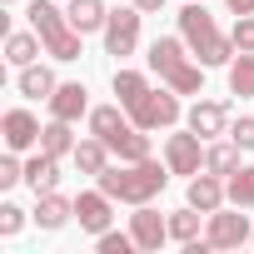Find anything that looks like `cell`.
Instances as JSON below:
<instances>
[{"mask_svg": "<svg viewBox=\"0 0 254 254\" xmlns=\"http://www.w3.org/2000/svg\"><path fill=\"white\" fill-rule=\"evenodd\" d=\"M65 15H70V25H75L80 35H95V30H105V20H110L105 0H65Z\"/></svg>", "mask_w": 254, "mask_h": 254, "instance_id": "2e32d148", "label": "cell"}, {"mask_svg": "<svg viewBox=\"0 0 254 254\" xmlns=\"http://www.w3.org/2000/svg\"><path fill=\"white\" fill-rule=\"evenodd\" d=\"M130 5H140L145 15H155V10H165V0H130Z\"/></svg>", "mask_w": 254, "mask_h": 254, "instance_id": "836d02e7", "label": "cell"}, {"mask_svg": "<svg viewBox=\"0 0 254 254\" xmlns=\"http://www.w3.org/2000/svg\"><path fill=\"white\" fill-rule=\"evenodd\" d=\"M224 199H229V190H224V175H214V170H204V175H190V204H194L199 214H214Z\"/></svg>", "mask_w": 254, "mask_h": 254, "instance_id": "5bb4252c", "label": "cell"}, {"mask_svg": "<svg viewBox=\"0 0 254 254\" xmlns=\"http://www.w3.org/2000/svg\"><path fill=\"white\" fill-rule=\"evenodd\" d=\"M70 214H75V199H65L60 190L40 194V204H35V224H40V229H65Z\"/></svg>", "mask_w": 254, "mask_h": 254, "instance_id": "ffe728a7", "label": "cell"}, {"mask_svg": "<svg viewBox=\"0 0 254 254\" xmlns=\"http://www.w3.org/2000/svg\"><path fill=\"white\" fill-rule=\"evenodd\" d=\"M40 130L45 125L30 115V110H5V120H0V135H5V150H35L40 145Z\"/></svg>", "mask_w": 254, "mask_h": 254, "instance_id": "30bf717a", "label": "cell"}, {"mask_svg": "<svg viewBox=\"0 0 254 254\" xmlns=\"http://www.w3.org/2000/svg\"><path fill=\"white\" fill-rule=\"evenodd\" d=\"M140 5H120V10H110V20H105V55H115V60H125V55H135V45H140Z\"/></svg>", "mask_w": 254, "mask_h": 254, "instance_id": "52a82bcc", "label": "cell"}, {"mask_svg": "<svg viewBox=\"0 0 254 254\" xmlns=\"http://www.w3.org/2000/svg\"><path fill=\"white\" fill-rule=\"evenodd\" d=\"M130 249H140V244H135V234H115V229H105V234H100V254H130Z\"/></svg>", "mask_w": 254, "mask_h": 254, "instance_id": "f1b7e54d", "label": "cell"}, {"mask_svg": "<svg viewBox=\"0 0 254 254\" xmlns=\"http://www.w3.org/2000/svg\"><path fill=\"white\" fill-rule=\"evenodd\" d=\"M170 239H180V244L199 239V209H194V204H185V209L170 214Z\"/></svg>", "mask_w": 254, "mask_h": 254, "instance_id": "4316f807", "label": "cell"}, {"mask_svg": "<svg viewBox=\"0 0 254 254\" xmlns=\"http://www.w3.org/2000/svg\"><path fill=\"white\" fill-rule=\"evenodd\" d=\"M110 85H115V95H120V105H125V110H130L140 95H150V80H145L140 70H115V80H110Z\"/></svg>", "mask_w": 254, "mask_h": 254, "instance_id": "484cf974", "label": "cell"}, {"mask_svg": "<svg viewBox=\"0 0 254 254\" xmlns=\"http://www.w3.org/2000/svg\"><path fill=\"white\" fill-rule=\"evenodd\" d=\"M204 170H214V175H224V180H229V175L239 170V145H234V140L209 145V150H204Z\"/></svg>", "mask_w": 254, "mask_h": 254, "instance_id": "cb8c5ba5", "label": "cell"}, {"mask_svg": "<svg viewBox=\"0 0 254 254\" xmlns=\"http://www.w3.org/2000/svg\"><path fill=\"white\" fill-rule=\"evenodd\" d=\"M25 185L35 190V199H40V194H50V190L60 185V160H55V155H45V150H40L35 160H25Z\"/></svg>", "mask_w": 254, "mask_h": 254, "instance_id": "d6986e66", "label": "cell"}, {"mask_svg": "<svg viewBox=\"0 0 254 254\" xmlns=\"http://www.w3.org/2000/svg\"><path fill=\"white\" fill-rule=\"evenodd\" d=\"M229 140H234L239 150H254V115H239V120L229 125Z\"/></svg>", "mask_w": 254, "mask_h": 254, "instance_id": "4dcf8cb0", "label": "cell"}, {"mask_svg": "<svg viewBox=\"0 0 254 254\" xmlns=\"http://www.w3.org/2000/svg\"><path fill=\"white\" fill-rule=\"evenodd\" d=\"M180 35H185V45L194 50V60L209 70V65H229L239 50H234V40L229 35H219V25H214V15L204 10V0H185V10H180Z\"/></svg>", "mask_w": 254, "mask_h": 254, "instance_id": "7a4b0ae2", "label": "cell"}, {"mask_svg": "<svg viewBox=\"0 0 254 254\" xmlns=\"http://www.w3.org/2000/svg\"><path fill=\"white\" fill-rule=\"evenodd\" d=\"M30 25H35V35L45 40V55H55V60H80V30L70 25V15L55 5V0H30Z\"/></svg>", "mask_w": 254, "mask_h": 254, "instance_id": "5b68a950", "label": "cell"}, {"mask_svg": "<svg viewBox=\"0 0 254 254\" xmlns=\"http://www.w3.org/2000/svg\"><path fill=\"white\" fill-rule=\"evenodd\" d=\"M170 175H175V170L150 155V160H120V165H110L105 175H95V185H100L115 204H150V199L170 185Z\"/></svg>", "mask_w": 254, "mask_h": 254, "instance_id": "6da1fadb", "label": "cell"}, {"mask_svg": "<svg viewBox=\"0 0 254 254\" xmlns=\"http://www.w3.org/2000/svg\"><path fill=\"white\" fill-rule=\"evenodd\" d=\"M185 120H190V130H194L199 140H214V135H229V105H224V100H194Z\"/></svg>", "mask_w": 254, "mask_h": 254, "instance_id": "7c38bea8", "label": "cell"}, {"mask_svg": "<svg viewBox=\"0 0 254 254\" xmlns=\"http://www.w3.org/2000/svg\"><path fill=\"white\" fill-rule=\"evenodd\" d=\"M130 234H135L140 249H160V244L170 239V219H165L160 209H150V204H135V214H130Z\"/></svg>", "mask_w": 254, "mask_h": 254, "instance_id": "4fadbf2b", "label": "cell"}, {"mask_svg": "<svg viewBox=\"0 0 254 254\" xmlns=\"http://www.w3.org/2000/svg\"><path fill=\"white\" fill-rule=\"evenodd\" d=\"M229 95L254 100V55H249V50H239V55L229 60Z\"/></svg>", "mask_w": 254, "mask_h": 254, "instance_id": "603a6c76", "label": "cell"}, {"mask_svg": "<svg viewBox=\"0 0 254 254\" xmlns=\"http://www.w3.org/2000/svg\"><path fill=\"white\" fill-rule=\"evenodd\" d=\"M75 219H80V229H90L95 239L110 229V219H115V199L95 185V190H85L80 199H75Z\"/></svg>", "mask_w": 254, "mask_h": 254, "instance_id": "9c48e42d", "label": "cell"}, {"mask_svg": "<svg viewBox=\"0 0 254 254\" xmlns=\"http://www.w3.org/2000/svg\"><path fill=\"white\" fill-rule=\"evenodd\" d=\"M85 95H90V90H85L80 80H65V85H60V90L50 95V115H55V120H70V125H75V120L85 115V105H90Z\"/></svg>", "mask_w": 254, "mask_h": 254, "instance_id": "9a60e30c", "label": "cell"}, {"mask_svg": "<svg viewBox=\"0 0 254 254\" xmlns=\"http://www.w3.org/2000/svg\"><path fill=\"white\" fill-rule=\"evenodd\" d=\"M75 145H80V140H75V130H70V120H55V115H50V125L40 130V150L60 160V155H75Z\"/></svg>", "mask_w": 254, "mask_h": 254, "instance_id": "7402d4cb", "label": "cell"}, {"mask_svg": "<svg viewBox=\"0 0 254 254\" xmlns=\"http://www.w3.org/2000/svg\"><path fill=\"white\" fill-rule=\"evenodd\" d=\"M25 180V165L15 160V150L5 155V160H0V190H10V185H20Z\"/></svg>", "mask_w": 254, "mask_h": 254, "instance_id": "1f68e13d", "label": "cell"}, {"mask_svg": "<svg viewBox=\"0 0 254 254\" xmlns=\"http://www.w3.org/2000/svg\"><path fill=\"white\" fill-rule=\"evenodd\" d=\"M20 229H25V209H20V204H0V234L15 239Z\"/></svg>", "mask_w": 254, "mask_h": 254, "instance_id": "83f0119b", "label": "cell"}, {"mask_svg": "<svg viewBox=\"0 0 254 254\" xmlns=\"http://www.w3.org/2000/svg\"><path fill=\"white\" fill-rule=\"evenodd\" d=\"M229 40H234V50H249L254 55V15H239L234 30H229Z\"/></svg>", "mask_w": 254, "mask_h": 254, "instance_id": "f546056e", "label": "cell"}, {"mask_svg": "<svg viewBox=\"0 0 254 254\" xmlns=\"http://www.w3.org/2000/svg\"><path fill=\"white\" fill-rule=\"evenodd\" d=\"M224 5H229L234 15H254V0H224Z\"/></svg>", "mask_w": 254, "mask_h": 254, "instance_id": "d6a6232c", "label": "cell"}, {"mask_svg": "<svg viewBox=\"0 0 254 254\" xmlns=\"http://www.w3.org/2000/svg\"><path fill=\"white\" fill-rule=\"evenodd\" d=\"M165 165L175 175H199L204 170V150H199V135L185 130V135H170L165 140Z\"/></svg>", "mask_w": 254, "mask_h": 254, "instance_id": "8fae6325", "label": "cell"}, {"mask_svg": "<svg viewBox=\"0 0 254 254\" xmlns=\"http://www.w3.org/2000/svg\"><path fill=\"white\" fill-rule=\"evenodd\" d=\"M204 239H209L214 249H239L244 239H254V229H249V214H239V204H234V214L219 204V209L209 214V224H204Z\"/></svg>", "mask_w": 254, "mask_h": 254, "instance_id": "ba28073f", "label": "cell"}, {"mask_svg": "<svg viewBox=\"0 0 254 254\" xmlns=\"http://www.w3.org/2000/svg\"><path fill=\"white\" fill-rule=\"evenodd\" d=\"M15 85H20V95H25V100H50V95L60 90V80H55L45 65H25V70L15 75Z\"/></svg>", "mask_w": 254, "mask_h": 254, "instance_id": "44dd1931", "label": "cell"}, {"mask_svg": "<svg viewBox=\"0 0 254 254\" xmlns=\"http://www.w3.org/2000/svg\"><path fill=\"white\" fill-rule=\"evenodd\" d=\"M130 120L140 125V130H170V125H180V90H155L140 95L130 105Z\"/></svg>", "mask_w": 254, "mask_h": 254, "instance_id": "8992f818", "label": "cell"}, {"mask_svg": "<svg viewBox=\"0 0 254 254\" xmlns=\"http://www.w3.org/2000/svg\"><path fill=\"white\" fill-rule=\"evenodd\" d=\"M70 160H75V170H80V175H90V180H95V175H105V170H110V145H105L100 135H90V140H80V145H75V155H70Z\"/></svg>", "mask_w": 254, "mask_h": 254, "instance_id": "ac0fdd59", "label": "cell"}, {"mask_svg": "<svg viewBox=\"0 0 254 254\" xmlns=\"http://www.w3.org/2000/svg\"><path fill=\"white\" fill-rule=\"evenodd\" d=\"M194 50L185 45V35H160L155 45H150V70L170 85V90H180V95H204V65L199 60H190Z\"/></svg>", "mask_w": 254, "mask_h": 254, "instance_id": "3957f363", "label": "cell"}, {"mask_svg": "<svg viewBox=\"0 0 254 254\" xmlns=\"http://www.w3.org/2000/svg\"><path fill=\"white\" fill-rule=\"evenodd\" d=\"M90 135H100L110 145V155H120V160H150V130H140L125 105L90 110Z\"/></svg>", "mask_w": 254, "mask_h": 254, "instance_id": "277c9868", "label": "cell"}, {"mask_svg": "<svg viewBox=\"0 0 254 254\" xmlns=\"http://www.w3.org/2000/svg\"><path fill=\"white\" fill-rule=\"evenodd\" d=\"M224 190H229V204L254 209V165H239V170L224 180Z\"/></svg>", "mask_w": 254, "mask_h": 254, "instance_id": "d4e9b609", "label": "cell"}, {"mask_svg": "<svg viewBox=\"0 0 254 254\" xmlns=\"http://www.w3.org/2000/svg\"><path fill=\"white\" fill-rule=\"evenodd\" d=\"M40 35H35V25L30 30H5V60L15 65V70H25V65H35V55H40Z\"/></svg>", "mask_w": 254, "mask_h": 254, "instance_id": "e0dca14e", "label": "cell"}]
</instances>
